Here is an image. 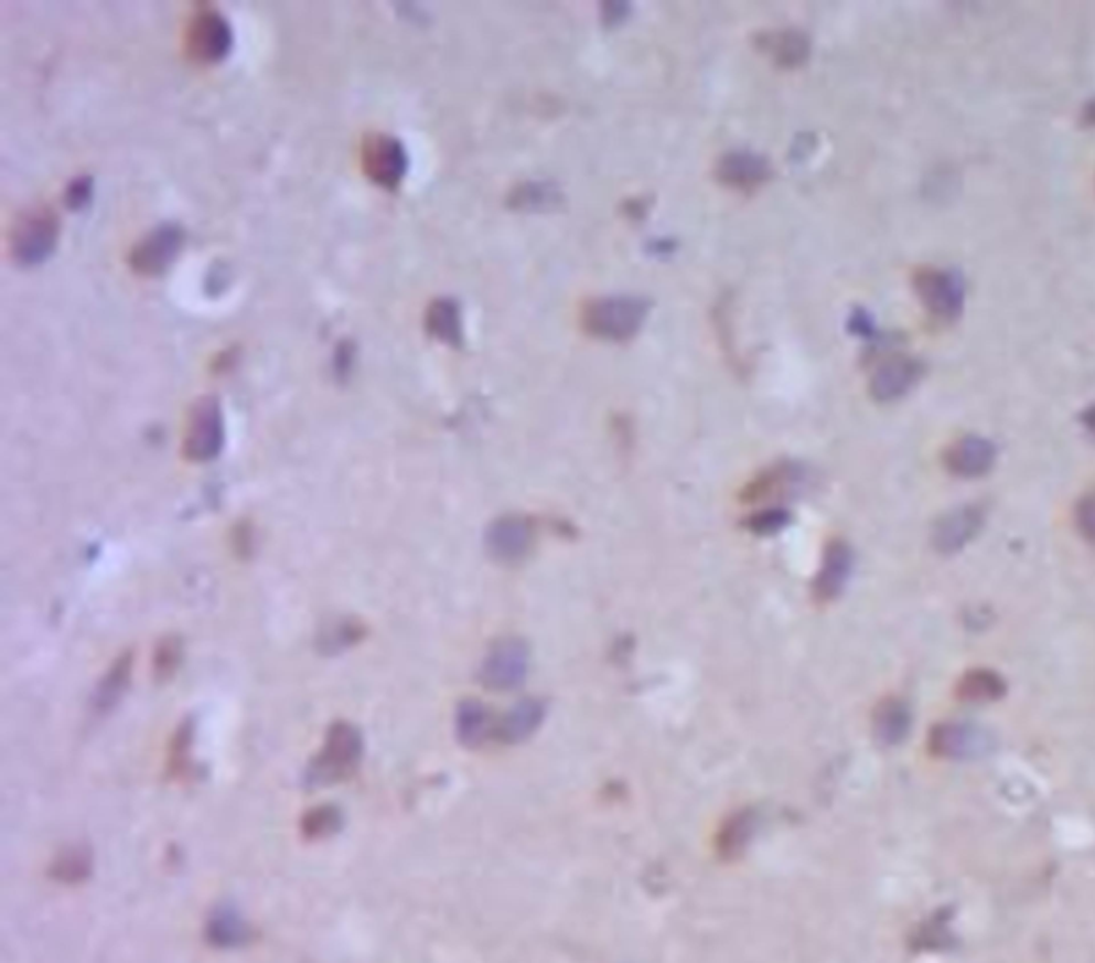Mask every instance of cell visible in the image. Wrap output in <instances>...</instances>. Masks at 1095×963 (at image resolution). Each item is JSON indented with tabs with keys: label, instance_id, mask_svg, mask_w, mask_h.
Returning <instances> with one entry per match:
<instances>
[{
	"label": "cell",
	"instance_id": "18",
	"mask_svg": "<svg viewBox=\"0 0 1095 963\" xmlns=\"http://www.w3.org/2000/svg\"><path fill=\"white\" fill-rule=\"evenodd\" d=\"M849 571H851V553L844 542H833L826 550L824 564L819 576L815 580V593L819 600H835L846 582H848Z\"/></svg>",
	"mask_w": 1095,
	"mask_h": 963
},
{
	"label": "cell",
	"instance_id": "26",
	"mask_svg": "<svg viewBox=\"0 0 1095 963\" xmlns=\"http://www.w3.org/2000/svg\"><path fill=\"white\" fill-rule=\"evenodd\" d=\"M129 678H131V657L122 655V657H118V662L109 668L106 678L101 681V687L97 692V709L107 711L109 707H114L120 700V696L125 694Z\"/></svg>",
	"mask_w": 1095,
	"mask_h": 963
},
{
	"label": "cell",
	"instance_id": "28",
	"mask_svg": "<svg viewBox=\"0 0 1095 963\" xmlns=\"http://www.w3.org/2000/svg\"><path fill=\"white\" fill-rule=\"evenodd\" d=\"M341 826V816L334 807H318L307 814L304 833L309 837H325Z\"/></svg>",
	"mask_w": 1095,
	"mask_h": 963
},
{
	"label": "cell",
	"instance_id": "20",
	"mask_svg": "<svg viewBox=\"0 0 1095 963\" xmlns=\"http://www.w3.org/2000/svg\"><path fill=\"white\" fill-rule=\"evenodd\" d=\"M493 715L480 700H464L457 714V732L466 748H480L493 735Z\"/></svg>",
	"mask_w": 1095,
	"mask_h": 963
},
{
	"label": "cell",
	"instance_id": "6",
	"mask_svg": "<svg viewBox=\"0 0 1095 963\" xmlns=\"http://www.w3.org/2000/svg\"><path fill=\"white\" fill-rule=\"evenodd\" d=\"M362 756V735L352 724L339 721L328 730L325 746L321 749L313 769L311 780L318 784H330L345 775H350L359 762Z\"/></svg>",
	"mask_w": 1095,
	"mask_h": 963
},
{
	"label": "cell",
	"instance_id": "7",
	"mask_svg": "<svg viewBox=\"0 0 1095 963\" xmlns=\"http://www.w3.org/2000/svg\"><path fill=\"white\" fill-rule=\"evenodd\" d=\"M225 441L223 411L216 396L200 398L189 416L184 437V457L195 463H206L218 457Z\"/></svg>",
	"mask_w": 1095,
	"mask_h": 963
},
{
	"label": "cell",
	"instance_id": "17",
	"mask_svg": "<svg viewBox=\"0 0 1095 963\" xmlns=\"http://www.w3.org/2000/svg\"><path fill=\"white\" fill-rule=\"evenodd\" d=\"M980 746H985L983 735L967 724H937L928 737L931 753L940 758H965L976 753Z\"/></svg>",
	"mask_w": 1095,
	"mask_h": 963
},
{
	"label": "cell",
	"instance_id": "21",
	"mask_svg": "<svg viewBox=\"0 0 1095 963\" xmlns=\"http://www.w3.org/2000/svg\"><path fill=\"white\" fill-rule=\"evenodd\" d=\"M544 717L541 703L527 698L520 700L509 714L503 717V721L496 726V735L505 743H520L529 739L530 735L537 730Z\"/></svg>",
	"mask_w": 1095,
	"mask_h": 963
},
{
	"label": "cell",
	"instance_id": "8",
	"mask_svg": "<svg viewBox=\"0 0 1095 963\" xmlns=\"http://www.w3.org/2000/svg\"><path fill=\"white\" fill-rule=\"evenodd\" d=\"M234 31L225 15L214 9L200 11L186 31V54L200 65H216L229 56Z\"/></svg>",
	"mask_w": 1095,
	"mask_h": 963
},
{
	"label": "cell",
	"instance_id": "14",
	"mask_svg": "<svg viewBox=\"0 0 1095 963\" xmlns=\"http://www.w3.org/2000/svg\"><path fill=\"white\" fill-rule=\"evenodd\" d=\"M533 544V532L530 525L523 518L507 516L493 523V527L486 534V546L489 553L495 557L496 561L503 564H514L527 557Z\"/></svg>",
	"mask_w": 1095,
	"mask_h": 963
},
{
	"label": "cell",
	"instance_id": "34",
	"mask_svg": "<svg viewBox=\"0 0 1095 963\" xmlns=\"http://www.w3.org/2000/svg\"><path fill=\"white\" fill-rule=\"evenodd\" d=\"M785 518H787V516H785L783 512H779V510L764 512V514H760V516H758V521H760V523H758V527H755V529H758V532H773V529H779V527L783 525V521H785Z\"/></svg>",
	"mask_w": 1095,
	"mask_h": 963
},
{
	"label": "cell",
	"instance_id": "4",
	"mask_svg": "<svg viewBox=\"0 0 1095 963\" xmlns=\"http://www.w3.org/2000/svg\"><path fill=\"white\" fill-rule=\"evenodd\" d=\"M186 234L178 223H161L129 253V266L143 279L163 277L184 247Z\"/></svg>",
	"mask_w": 1095,
	"mask_h": 963
},
{
	"label": "cell",
	"instance_id": "23",
	"mask_svg": "<svg viewBox=\"0 0 1095 963\" xmlns=\"http://www.w3.org/2000/svg\"><path fill=\"white\" fill-rule=\"evenodd\" d=\"M1006 689V681L987 668L965 673V677L956 685V694L965 703H992L999 700Z\"/></svg>",
	"mask_w": 1095,
	"mask_h": 963
},
{
	"label": "cell",
	"instance_id": "24",
	"mask_svg": "<svg viewBox=\"0 0 1095 963\" xmlns=\"http://www.w3.org/2000/svg\"><path fill=\"white\" fill-rule=\"evenodd\" d=\"M755 826H758V818L751 810H741L739 814H734L730 821L726 822V826L719 833V839H717L719 855L723 858H730V860L739 858L744 853V848L749 846V842L755 833Z\"/></svg>",
	"mask_w": 1095,
	"mask_h": 963
},
{
	"label": "cell",
	"instance_id": "2",
	"mask_svg": "<svg viewBox=\"0 0 1095 963\" xmlns=\"http://www.w3.org/2000/svg\"><path fill=\"white\" fill-rule=\"evenodd\" d=\"M61 223L58 216L47 208H35L15 218L9 232V250L20 266H39L58 245Z\"/></svg>",
	"mask_w": 1095,
	"mask_h": 963
},
{
	"label": "cell",
	"instance_id": "32",
	"mask_svg": "<svg viewBox=\"0 0 1095 963\" xmlns=\"http://www.w3.org/2000/svg\"><path fill=\"white\" fill-rule=\"evenodd\" d=\"M848 328L851 334L862 336V339H869V341L880 336L876 321L871 318V313H867L865 309H854V313L849 315Z\"/></svg>",
	"mask_w": 1095,
	"mask_h": 963
},
{
	"label": "cell",
	"instance_id": "35",
	"mask_svg": "<svg viewBox=\"0 0 1095 963\" xmlns=\"http://www.w3.org/2000/svg\"><path fill=\"white\" fill-rule=\"evenodd\" d=\"M354 345H352V343H341V345L336 347V360H334V364H336V371H339V373H345V371H350V368H352V364H354Z\"/></svg>",
	"mask_w": 1095,
	"mask_h": 963
},
{
	"label": "cell",
	"instance_id": "31",
	"mask_svg": "<svg viewBox=\"0 0 1095 963\" xmlns=\"http://www.w3.org/2000/svg\"><path fill=\"white\" fill-rule=\"evenodd\" d=\"M178 660H180V644L176 641L163 642L157 651V657H154L157 673L161 677H168L170 673L176 671Z\"/></svg>",
	"mask_w": 1095,
	"mask_h": 963
},
{
	"label": "cell",
	"instance_id": "5",
	"mask_svg": "<svg viewBox=\"0 0 1095 963\" xmlns=\"http://www.w3.org/2000/svg\"><path fill=\"white\" fill-rule=\"evenodd\" d=\"M359 159L366 179L388 191L398 189L409 172V154L405 143L388 133H368L362 140Z\"/></svg>",
	"mask_w": 1095,
	"mask_h": 963
},
{
	"label": "cell",
	"instance_id": "3",
	"mask_svg": "<svg viewBox=\"0 0 1095 963\" xmlns=\"http://www.w3.org/2000/svg\"><path fill=\"white\" fill-rule=\"evenodd\" d=\"M914 291L922 307L937 320L954 321L965 307L967 287L958 270L953 268H920L914 275Z\"/></svg>",
	"mask_w": 1095,
	"mask_h": 963
},
{
	"label": "cell",
	"instance_id": "1",
	"mask_svg": "<svg viewBox=\"0 0 1095 963\" xmlns=\"http://www.w3.org/2000/svg\"><path fill=\"white\" fill-rule=\"evenodd\" d=\"M651 313V302L634 296H610L584 304L582 330L601 341L625 343L642 330Z\"/></svg>",
	"mask_w": 1095,
	"mask_h": 963
},
{
	"label": "cell",
	"instance_id": "16",
	"mask_svg": "<svg viewBox=\"0 0 1095 963\" xmlns=\"http://www.w3.org/2000/svg\"><path fill=\"white\" fill-rule=\"evenodd\" d=\"M426 332L439 343L460 350L464 345L462 311L454 298H437L426 309Z\"/></svg>",
	"mask_w": 1095,
	"mask_h": 963
},
{
	"label": "cell",
	"instance_id": "37",
	"mask_svg": "<svg viewBox=\"0 0 1095 963\" xmlns=\"http://www.w3.org/2000/svg\"><path fill=\"white\" fill-rule=\"evenodd\" d=\"M1085 122L1095 125V99L1089 106L1085 107Z\"/></svg>",
	"mask_w": 1095,
	"mask_h": 963
},
{
	"label": "cell",
	"instance_id": "13",
	"mask_svg": "<svg viewBox=\"0 0 1095 963\" xmlns=\"http://www.w3.org/2000/svg\"><path fill=\"white\" fill-rule=\"evenodd\" d=\"M995 457L997 450L989 439L967 435L946 450L944 463L958 478H980L992 469Z\"/></svg>",
	"mask_w": 1095,
	"mask_h": 963
},
{
	"label": "cell",
	"instance_id": "12",
	"mask_svg": "<svg viewBox=\"0 0 1095 963\" xmlns=\"http://www.w3.org/2000/svg\"><path fill=\"white\" fill-rule=\"evenodd\" d=\"M922 377V364L908 356H894L880 364L871 377V396L890 403L910 393Z\"/></svg>",
	"mask_w": 1095,
	"mask_h": 963
},
{
	"label": "cell",
	"instance_id": "29",
	"mask_svg": "<svg viewBox=\"0 0 1095 963\" xmlns=\"http://www.w3.org/2000/svg\"><path fill=\"white\" fill-rule=\"evenodd\" d=\"M93 195H95V180L90 176H79V179L69 182V186L65 191V204H67V208L79 213V211L90 206Z\"/></svg>",
	"mask_w": 1095,
	"mask_h": 963
},
{
	"label": "cell",
	"instance_id": "11",
	"mask_svg": "<svg viewBox=\"0 0 1095 963\" xmlns=\"http://www.w3.org/2000/svg\"><path fill=\"white\" fill-rule=\"evenodd\" d=\"M983 525H985L983 507L978 505L956 507L935 523L933 546L944 555H953L980 534Z\"/></svg>",
	"mask_w": 1095,
	"mask_h": 963
},
{
	"label": "cell",
	"instance_id": "27",
	"mask_svg": "<svg viewBox=\"0 0 1095 963\" xmlns=\"http://www.w3.org/2000/svg\"><path fill=\"white\" fill-rule=\"evenodd\" d=\"M90 871V855L84 848H69L56 858L54 863V878L63 882H79L88 876Z\"/></svg>",
	"mask_w": 1095,
	"mask_h": 963
},
{
	"label": "cell",
	"instance_id": "9",
	"mask_svg": "<svg viewBox=\"0 0 1095 963\" xmlns=\"http://www.w3.org/2000/svg\"><path fill=\"white\" fill-rule=\"evenodd\" d=\"M527 664H529V651L525 642H498L486 655L480 677L486 687L496 692L512 689L525 681Z\"/></svg>",
	"mask_w": 1095,
	"mask_h": 963
},
{
	"label": "cell",
	"instance_id": "19",
	"mask_svg": "<svg viewBox=\"0 0 1095 963\" xmlns=\"http://www.w3.org/2000/svg\"><path fill=\"white\" fill-rule=\"evenodd\" d=\"M912 726L910 707L899 698H888L873 715V730L883 746L901 743Z\"/></svg>",
	"mask_w": 1095,
	"mask_h": 963
},
{
	"label": "cell",
	"instance_id": "36",
	"mask_svg": "<svg viewBox=\"0 0 1095 963\" xmlns=\"http://www.w3.org/2000/svg\"><path fill=\"white\" fill-rule=\"evenodd\" d=\"M1081 420H1083V425H1085V427L1089 428V432H1094L1095 435V405L1094 407H1089V409L1083 414V418H1081Z\"/></svg>",
	"mask_w": 1095,
	"mask_h": 963
},
{
	"label": "cell",
	"instance_id": "25",
	"mask_svg": "<svg viewBox=\"0 0 1095 963\" xmlns=\"http://www.w3.org/2000/svg\"><path fill=\"white\" fill-rule=\"evenodd\" d=\"M208 938L216 946H238L247 942L248 929L236 912L221 910L211 919Z\"/></svg>",
	"mask_w": 1095,
	"mask_h": 963
},
{
	"label": "cell",
	"instance_id": "15",
	"mask_svg": "<svg viewBox=\"0 0 1095 963\" xmlns=\"http://www.w3.org/2000/svg\"><path fill=\"white\" fill-rule=\"evenodd\" d=\"M755 45L781 69H796L812 56V41L801 31H773L758 36Z\"/></svg>",
	"mask_w": 1095,
	"mask_h": 963
},
{
	"label": "cell",
	"instance_id": "22",
	"mask_svg": "<svg viewBox=\"0 0 1095 963\" xmlns=\"http://www.w3.org/2000/svg\"><path fill=\"white\" fill-rule=\"evenodd\" d=\"M561 200V191L550 182H523L509 193L507 206L523 213H546L559 208Z\"/></svg>",
	"mask_w": 1095,
	"mask_h": 963
},
{
	"label": "cell",
	"instance_id": "10",
	"mask_svg": "<svg viewBox=\"0 0 1095 963\" xmlns=\"http://www.w3.org/2000/svg\"><path fill=\"white\" fill-rule=\"evenodd\" d=\"M771 176H773L771 161L749 150H734L723 154L715 168V179L723 186L742 193H751L760 189L764 182L771 180Z\"/></svg>",
	"mask_w": 1095,
	"mask_h": 963
},
{
	"label": "cell",
	"instance_id": "33",
	"mask_svg": "<svg viewBox=\"0 0 1095 963\" xmlns=\"http://www.w3.org/2000/svg\"><path fill=\"white\" fill-rule=\"evenodd\" d=\"M601 13H603L605 26H614L627 18L630 4L627 2H605V4H601Z\"/></svg>",
	"mask_w": 1095,
	"mask_h": 963
},
{
	"label": "cell",
	"instance_id": "30",
	"mask_svg": "<svg viewBox=\"0 0 1095 963\" xmlns=\"http://www.w3.org/2000/svg\"><path fill=\"white\" fill-rule=\"evenodd\" d=\"M1076 525L1078 532L1089 542H1095V491L1087 493L1076 505Z\"/></svg>",
	"mask_w": 1095,
	"mask_h": 963
}]
</instances>
